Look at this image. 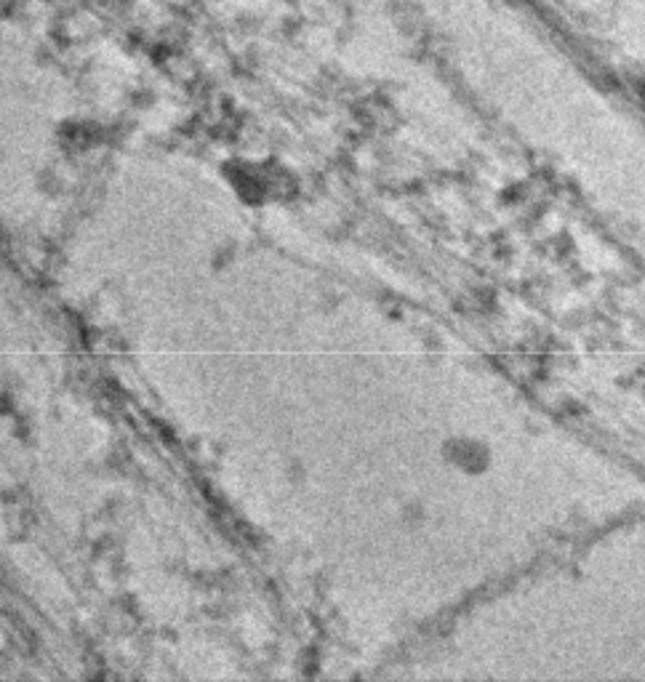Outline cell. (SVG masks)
Wrapping results in <instances>:
<instances>
[{"instance_id": "1", "label": "cell", "mask_w": 645, "mask_h": 682, "mask_svg": "<svg viewBox=\"0 0 645 682\" xmlns=\"http://www.w3.org/2000/svg\"><path fill=\"white\" fill-rule=\"evenodd\" d=\"M446 456L451 459V464H456L464 472H472V475H478L491 464V451L478 437H456L446 445Z\"/></svg>"}]
</instances>
